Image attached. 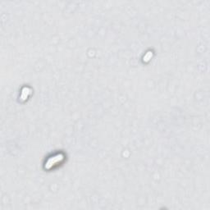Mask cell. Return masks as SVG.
Masks as SVG:
<instances>
[{
    "mask_svg": "<svg viewBox=\"0 0 210 210\" xmlns=\"http://www.w3.org/2000/svg\"><path fill=\"white\" fill-rule=\"evenodd\" d=\"M63 159V155H61V154H60V155H57V156L53 157L52 159H50L49 161L47 162L46 165H45V168H49L50 167L53 166V165H54V164H56V163L61 161Z\"/></svg>",
    "mask_w": 210,
    "mask_h": 210,
    "instance_id": "6da1fadb",
    "label": "cell"
}]
</instances>
